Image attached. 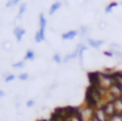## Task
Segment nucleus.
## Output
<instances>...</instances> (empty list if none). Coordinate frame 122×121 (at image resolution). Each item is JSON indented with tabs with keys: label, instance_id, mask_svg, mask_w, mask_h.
I'll return each instance as SVG.
<instances>
[{
	"label": "nucleus",
	"instance_id": "17",
	"mask_svg": "<svg viewBox=\"0 0 122 121\" xmlns=\"http://www.w3.org/2000/svg\"><path fill=\"white\" fill-rule=\"evenodd\" d=\"M26 7H28V4L26 3H21V4H20V8H19V15H17V17H21L22 15H24L25 12H26Z\"/></svg>",
	"mask_w": 122,
	"mask_h": 121
},
{
	"label": "nucleus",
	"instance_id": "23",
	"mask_svg": "<svg viewBox=\"0 0 122 121\" xmlns=\"http://www.w3.org/2000/svg\"><path fill=\"white\" fill-rule=\"evenodd\" d=\"M25 105H26L28 108H32V107H34V105H36V100H34V99H29L26 103H25Z\"/></svg>",
	"mask_w": 122,
	"mask_h": 121
},
{
	"label": "nucleus",
	"instance_id": "25",
	"mask_svg": "<svg viewBox=\"0 0 122 121\" xmlns=\"http://www.w3.org/2000/svg\"><path fill=\"white\" fill-rule=\"evenodd\" d=\"M4 95H5V92H4L3 89H0V97H3Z\"/></svg>",
	"mask_w": 122,
	"mask_h": 121
},
{
	"label": "nucleus",
	"instance_id": "12",
	"mask_svg": "<svg viewBox=\"0 0 122 121\" xmlns=\"http://www.w3.org/2000/svg\"><path fill=\"white\" fill-rule=\"evenodd\" d=\"M61 7H62V3H61V1L53 3V4H51V7H50V9H49V15H54V13H55Z\"/></svg>",
	"mask_w": 122,
	"mask_h": 121
},
{
	"label": "nucleus",
	"instance_id": "4",
	"mask_svg": "<svg viewBox=\"0 0 122 121\" xmlns=\"http://www.w3.org/2000/svg\"><path fill=\"white\" fill-rule=\"evenodd\" d=\"M38 22H40V29H38V32H40L41 34H43V36H46V26H47V20H46V16L43 15V13H40Z\"/></svg>",
	"mask_w": 122,
	"mask_h": 121
},
{
	"label": "nucleus",
	"instance_id": "14",
	"mask_svg": "<svg viewBox=\"0 0 122 121\" xmlns=\"http://www.w3.org/2000/svg\"><path fill=\"white\" fill-rule=\"evenodd\" d=\"M34 58H36V53L33 51L32 49H29V50H28L26 53H25L24 60H25V62H26V60H33V59H34Z\"/></svg>",
	"mask_w": 122,
	"mask_h": 121
},
{
	"label": "nucleus",
	"instance_id": "8",
	"mask_svg": "<svg viewBox=\"0 0 122 121\" xmlns=\"http://www.w3.org/2000/svg\"><path fill=\"white\" fill-rule=\"evenodd\" d=\"M25 33H26V30H25L24 28H21V26H15L13 34H15V37H16V39H17L19 42L22 39V37L25 36Z\"/></svg>",
	"mask_w": 122,
	"mask_h": 121
},
{
	"label": "nucleus",
	"instance_id": "5",
	"mask_svg": "<svg viewBox=\"0 0 122 121\" xmlns=\"http://www.w3.org/2000/svg\"><path fill=\"white\" fill-rule=\"evenodd\" d=\"M77 36H80L79 29H71V30H67L62 34V39H64V41H67V39H74Z\"/></svg>",
	"mask_w": 122,
	"mask_h": 121
},
{
	"label": "nucleus",
	"instance_id": "11",
	"mask_svg": "<svg viewBox=\"0 0 122 121\" xmlns=\"http://www.w3.org/2000/svg\"><path fill=\"white\" fill-rule=\"evenodd\" d=\"M79 32H80V37H83L84 39H87L88 38V33H89V26L81 25L80 29H79Z\"/></svg>",
	"mask_w": 122,
	"mask_h": 121
},
{
	"label": "nucleus",
	"instance_id": "26",
	"mask_svg": "<svg viewBox=\"0 0 122 121\" xmlns=\"http://www.w3.org/2000/svg\"><path fill=\"white\" fill-rule=\"evenodd\" d=\"M121 116H122V113H121Z\"/></svg>",
	"mask_w": 122,
	"mask_h": 121
},
{
	"label": "nucleus",
	"instance_id": "13",
	"mask_svg": "<svg viewBox=\"0 0 122 121\" xmlns=\"http://www.w3.org/2000/svg\"><path fill=\"white\" fill-rule=\"evenodd\" d=\"M77 58V54H76V51H72V53H68V54H66L63 57V62L64 63H67V62H70V60H72V59H76Z\"/></svg>",
	"mask_w": 122,
	"mask_h": 121
},
{
	"label": "nucleus",
	"instance_id": "3",
	"mask_svg": "<svg viewBox=\"0 0 122 121\" xmlns=\"http://www.w3.org/2000/svg\"><path fill=\"white\" fill-rule=\"evenodd\" d=\"M102 109L105 110V113L109 116V117H112V116H114L117 113L113 100H105V103L102 104Z\"/></svg>",
	"mask_w": 122,
	"mask_h": 121
},
{
	"label": "nucleus",
	"instance_id": "18",
	"mask_svg": "<svg viewBox=\"0 0 122 121\" xmlns=\"http://www.w3.org/2000/svg\"><path fill=\"white\" fill-rule=\"evenodd\" d=\"M53 60L55 63H62L63 62V58L61 57V54H58V53H55V54L53 55Z\"/></svg>",
	"mask_w": 122,
	"mask_h": 121
},
{
	"label": "nucleus",
	"instance_id": "21",
	"mask_svg": "<svg viewBox=\"0 0 122 121\" xmlns=\"http://www.w3.org/2000/svg\"><path fill=\"white\" fill-rule=\"evenodd\" d=\"M20 3V0H8L7 1V8H11V7H15Z\"/></svg>",
	"mask_w": 122,
	"mask_h": 121
},
{
	"label": "nucleus",
	"instance_id": "1",
	"mask_svg": "<svg viewBox=\"0 0 122 121\" xmlns=\"http://www.w3.org/2000/svg\"><path fill=\"white\" fill-rule=\"evenodd\" d=\"M77 112H79L81 121H93V115H95V108L93 107L85 104L83 107L77 108Z\"/></svg>",
	"mask_w": 122,
	"mask_h": 121
},
{
	"label": "nucleus",
	"instance_id": "19",
	"mask_svg": "<svg viewBox=\"0 0 122 121\" xmlns=\"http://www.w3.org/2000/svg\"><path fill=\"white\" fill-rule=\"evenodd\" d=\"M24 66H25V60L22 59V60H20V62L13 63V65H12V67H13V68H22Z\"/></svg>",
	"mask_w": 122,
	"mask_h": 121
},
{
	"label": "nucleus",
	"instance_id": "10",
	"mask_svg": "<svg viewBox=\"0 0 122 121\" xmlns=\"http://www.w3.org/2000/svg\"><path fill=\"white\" fill-rule=\"evenodd\" d=\"M114 107H116V112L121 115L122 113V97H118V99H114Z\"/></svg>",
	"mask_w": 122,
	"mask_h": 121
},
{
	"label": "nucleus",
	"instance_id": "22",
	"mask_svg": "<svg viewBox=\"0 0 122 121\" xmlns=\"http://www.w3.org/2000/svg\"><path fill=\"white\" fill-rule=\"evenodd\" d=\"M17 78H19L20 80L25 82V80H28V79H29V74H28V72H22V74H20V75L17 76Z\"/></svg>",
	"mask_w": 122,
	"mask_h": 121
},
{
	"label": "nucleus",
	"instance_id": "6",
	"mask_svg": "<svg viewBox=\"0 0 122 121\" xmlns=\"http://www.w3.org/2000/svg\"><path fill=\"white\" fill-rule=\"evenodd\" d=\"M87 50V46H85L84 44H77V46L75 47V51H76V54H77V59H79V62H80V65H83V54H84V51Z\"/></svg>",
	"mask_w": 122,
	"mask_h": 121
},
{
	"label": "nucleus",
	"instance_id": "20",
	"mask_svg": "<svg viewBox=\"0 0 122 121\" xmlns=\"http://www.w3.org/2000/svg\"><path fill=\"white\" fill-rule=\"evenodd\" d=\"M109 121H122V116L119 115V113H116L114 116L109 117Z\"/></svg>",
	"mask_w": 122,
	"mask_h": 121
},
{
	"label": "nucleus",
	"instance_id": "9",
	"mask_svg": "<svg viewBox=\"0 0 122 121\" xmlns=\"http://www.w3.org/2000/svg\"><path fill=\"white\" fill-rule=\"evenodd\" d=\"M66 121H81V118L79 116V112H77V108H72L71 113H70V116L67 117Z\"/></svg>",
	"mask_w": 122,
	"mask_h": 121
},
{
	"label": "nucleus",
	"instance_id": "16",
	"mask_svg": "<svg viewBox=\"0 0 122 121\" xmlns=\"http://www.w3.org/2000/svg\"><path fill=\"white\" fill-rule=\"evenodd\" d=\"M3 78H4V82H5V83H11V82H13L15 79L17 78L16 75H15V74H4L3 75Z\"/></svg>",
	"mask_w": 122,
	"mask_h": 121
},
{
	"label": "nucleus",
	"instance_id": "15",
	"mask_svg": "<svg viewBox=\"0 0 122 121\" xmlns=\"http://www.w3.org/2000/svg\"><path fill=\"white\" fill-rule=\"evenodd\" d=\"M118 5H119V3H117V1H112V3H109V4L105 7V13H110L112 11H113V8L118 7Z\"/></svg>",
	"mask_w": 122,
	"mask_h": 121
},
{
	"label": "nucleus",
	"instance_id": "2",
	"mask_svg": "<svg viewBox=\"0 0 122 121\" xmlns=\"http://www.w3.org/2000/svg\"><path fill=\"white\" fill-rule=\"evenodd\" d=\"M93 121H109V116L105 113V110L102 109V107H98L95 109Z\"/></svg>",
	"mask_w": 122,
	"mask_h": 121
},
{
	"label": "nucleus",
	"instance_id": "24",
	"mask_svg": "<svg viewBox=\"0 0 122 121\" xmlns=\"http://www.w3.org/2000/svg\"><path fill=\"white\" fill-rule=\"evenodd\" d=\"M105 57H109V58H112V57H114V53H113V50H104V53H102Z\"/></svg>",
	"mask_w": 122,
	"mask_h": 121
},
{
	"label": "nucleus",
	"instance_id": "7",
	"mask_svg": "<svg viewBox=\"0 0 122 121\" xmlns=\"http://www.w3.org/2000/svg\"><path fill=\"white\" fill-rule=\"evenodd\" d=\"M85 41H87L88 46L93 47V49H98L100 46H102V45L105 44V41H104V39H93V38H91V37H88Z\"/></svg>",
	"mask_w": 122,
	"mask_h": 121
}]
</instances>
